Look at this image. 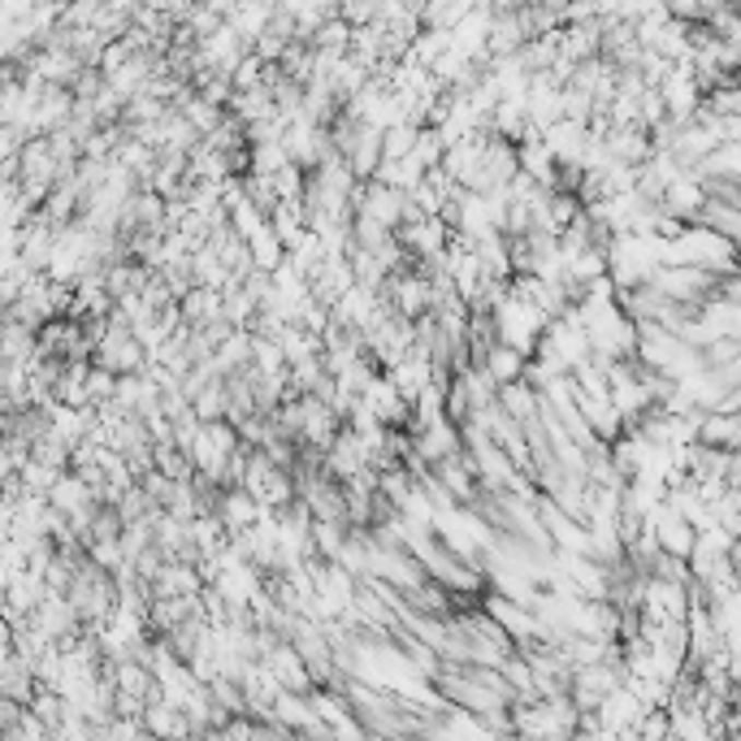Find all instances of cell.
I'll list each match as a JSON object with an SVG mask.
<instances>
[{"instance_id": "cell-3", "label": "cell", "mask_w": 741, "mask_h": 741, "mask_svg": "<svg viewBox=\"0 0 741 741\" xmlns=\"http://www.w3.org/2000/svg\"><path fill=\"white\" fill-rule=\"evenodd\" d=\"M478 608H482V612H486V616H491L494 624H498V628L511 637V646H516V650H520V646H529V642L538 637V620L529 616L525 608H516V603L498 599L494 590H486V595L478 599Z\"/></svg>"}, {"instance_id": "cell-40", "label": "cell", "mask_w": 741, "mask_h": 741, "mask_svg": "<svg viewBox=\"0 0 741 741\" xmlns=\"http://www.w3.org/2000/svg\"><path fill=\"white\" fill-rule=\"evenodd\" d=\"M373 17H377V4H369V0H348V4H339V22L352 26V31L373 26Z\"/></svg>"}, {"instance_id": "cell-12", "label": "cell", "mask_w": 741, "mask_h": 741, "mask_svg": "<svg viewBox=\"0 0 741 741\" xmlns=\"http://www.w3.org/2000/svg\"><path fill=\"white\" fill-rule=\"evenodd\" d=\"M217 520H222L226 538H239L244 529L256 525V498L247 491H222V498H217Z\"/></svg>"}, {"instance_id": "cell-19", "label": "cell", "mask_w": 741, "mask_h": 741, "mask_svg": "<svg viewBox=\"0 0 741 741\" xmlns=\"http://www.w3.org/2000/svg\"><path fill=\"white\" fill-rule=\"evenodd\" d=\"M650 52H659L668 66H677V61H690V26H681V22H663L659 31H655V44H650Z\"/></svg>"}, {"instance_id": "cell-25", "label": "cell", "mask_w": 741, "mask_h": 741, "mask_svg": "<svg viewBox=\"0 0 741 741\" xmlns=\"http://www.w3.org/2000/svg\"><path fill=\"white\" fill-rule=\"evenodd\" d=\"M187 542H191L200 555H213V551H222L231 538H226V529H222L217 516H196V520L187 525Z\"/></svg>"}, {"instance_id": "cell-28", "label": "cell", "mask_w": 741, "mask_h": 741, "mask_svg": "<svg viewBox=\"0 0 741 741\" xmlns=\"http://www.w3.org/2000/svg\"><path fill=\"white\" fill-rule=\"evenodd\" d=\"M191 416L200 425H213V421H226V386L222 381H209L196 399H191Z\"/></svg>"}, {"instance_id": "cell-39", "label": "cell", "mask_w": 741, "mask_h": 741, "mask_svg": "<svg viewBox=\"0 0 741 741\" xmlns=\"http://www.w3.org/2000/svg\"><path fill=\"white\" fill-rule=\"evenodd\" d=\"M260 79H264V61H260L256 52H247L244 61L231 70V87H235V92H251V87H260Z\"/></svg>"}, {"instance_id": "cell-32", "label": "cell", "mask_w": 741, "mask_h": 741, "mask_svg": "<svg viewBox=\"0 0 741 741\" xmlns=\"http://www.w3.org/2000/svg\"><path fill=\"white\" fill-rule=\"evenodd\" d=\"M698 109H703L707 118H716V122L741 118V87H716V92H707Z\"/></svg>"}, {"instance_id": "cell-7", "label": "cell", "mask_w": 741, "mask_h": 741, "mask_svg": "<svg viewBox=\"0 0 741 741\" xmlns=\"http://www.w3.org/2000/svg\"><path fill=\"white\" fill-rule=\"evenodd\" d=\"M542 148H546V156H551L555 165H577L581 152H586V126L560 118L555 126L542 130Z\"/></svg>"}, {"instance_id": "cell-37", "label": "cell", "mask_w": 741, "mask_h": 741, "mask_svg": "<svg viewBox=\"0 0 741 741\" xmlns=\"http://www.w3.org/2000/svg\"><path fill=\"white\" fill-rule=\"evenodd\" d=\"M269 187H273V200H299L304 196V169L299 165H282L278 174H269Z\"/></svg>"}, {"instance_id": "cell-9", "label": "cell", "mask_w": 741, "mask_h": 741, "mask_svg": "<svg viewBox=\"0 0 741 741\" xmlns=\"http://www.w3.org/2000/svg\"><path fill=\"white\" fill-rule=\"evenodd\" d=\"M599 22H603V17L560 26V57H564V61H573V66L595 61V57H599Z\"/></svg>"}, {"instance_id": "cell-35", "label": "cell", "mask_w": 741, "mask_h": 741, "mask_svg": "<svg viewBox=\"0 0 741 741\" xmlns=\"http://www.w3.org/2000/svg\"><path fill=\"white\" fill-rule=\"evenodd\" d=\"M226 217H231V231H235L244 244L251 239V235H256V231H264V222H269V217H264V213H260L251 200H239L235 209H226Z\"/></svg>"}, {"instance_id": "cell-1", "label": "cell", "mask_w": 741, "mask_h": 741, "mask_svg": "<svg viewBox=\"0 0 741 741\" xmlns=\"http://www.w3.org/2000/svg\"><path fill=\"white\" fill-rule=\"evenodd\" d=\"M655 92H659V101H663L668 122H694V114H698V105H703V92H698V83H694V74H690V61H677Z\"/></svg>"}, {"instance_id": "cell-11", "label": "cell", "mask_w": 741, "mask_h": 741, "mask_svg": "<svg viewBox=\"0 0 741 741\" xmlns=\"http://www.w3.org/2000/svg\"><path fill=\"white\" fill-rule=\"evenodd\" d=\"M694 443H698V447H707V451H738V443H741L738 416L703 412V416H698V438H694Z\"/></svg>"}, {"instance_id": "cell-14", "label": "cell", "mask_w": 741, "mask_h": 741, "mask_svg": "<svg viewBox=\"0 0 741 741\" xmlns=\"http://www.w3.org/2000/svg\"><path fill=\"white\" fill-rule=\"evenodd\" d=\"M690 178H698V183H711V178H729V183H738L741 178V143H720V148H711L698 165H694V174Z\"/></svg>"}, {"instance_id": "cell-20", "label": "cell", "mask_w": 741, "mask_h": 741, "mask_svg": "<svg viewBox=\"0 0 741 741\" xmlns=\"http://www.w3.org/2000/svg\"><path fill=\"white\" fill-rule=\"evenodd\" d=\"M247 256H251V269H256V273H273V269L286 260V247L278 244V235L269 231V222H264V231H256V235L247 239Z\"/></svg>"}, {"instance_id": "cell-31", "label": "cell", "mask_w": 741, "mask_h": 741, "mask_svg": "<svg viewBox=\"0 0 741 741\" xmlns=\"http://www.w3.org/2000/svg\"><path fill=\"white\" fill-rule=\"evenodd\" d=\"M348 39H352V26H343L339 17L321 22L313 35H308V48L313 52H348Z\"/></svg>"}, {"instance_id": "cell-18", "label": "cell", "mask_w": 741, "mask_h": 741, "mask_svg": "<svg viewBox=\"0 0 741 741\" xmlns=\"http://www.w3.org/2000/svg\"><path fill=\"white\" fill-rule=\"evenodd\" d=\"M269 13H273V4H231V13H226V26L244 39L247 48L256 44V35L269 26Z\"/></svg>"}, {"instance_id": "cell-33", "label": "cell", "mask_w": 741, "mask_h": 741, "mask_svg": "<svg viewBox=\"0 0 741 741\" xmlns=\"http://www.w3.org/2000/svg\"><path fill=\"white\" fill-rule=\"evenodd\" d=\"M581 217V204H577V196H564V191H546V222H551V231L560 235L564 226H573Z\"/></svg>"}, {"instance_id": "cell-13", "label": "cell", "mask_w": 741, "mask_h": 741, "mask_svg": "<svg viewBox=\"0 0 741 741\" xmlns=\"http://www.w3.org/2000/svg\"><path fill=\"white\" fill-rule=\"evenodd\" d=\"M348 165H352V178L356 183H369L381 165V134L369 126H356V139H352V152H348Z\"/></svg>"}, {"instance_id": "cell-38", "label": "cell", "mask_w": 741, "mask_h": 741, "mask_svg": "<svg viewBox=\"0 0 741 741\" xmlns=\"http://www.w3.org/2000/svg\"><path fill=\"white\" fill-rule=\"evenodd\" d=\"M114 390H118V377L92 365V373H87V408H105V403H114Z\"/></svg>"}, {"instance_id": "cell-5", "label": "cell", "mask_w": 741, "mask_h": 741, "mask_svg": "<svg viewBox=\"0 0 741 741\" xmlns=\"http://www.w3.org/2000/svg\"><path fill=\"white\" fill-rule=\"evenodd\" d=\"M412 451H416V460H421L425 469H434V464H443V460H451V456L464 451V447H460V430H456L451 421H438V425H430L425 434L412 438Z\"/></svg>"}, {"instance_id": "cell-15", "label": "cell", "mask_w": 741, "mask_h": 741, "mask_svg": "<svg viewBox=\"0 0 741 741\" xmlns=\"http://www.w3.org/2000/svg\"><path fill=\"white\" fill-rule=\"evenodd\" d=\"M494 408H498L507 421L525 425V421H533V416H538V390H529L525 381L498 386V390H494Z\"/></svg>"}, {"instance_id": "cell-4", "label": "cell", "mask_w": 741, "mask_h": 741, "mask_svg": "<svg viewBox=\"0 0 741 741\" xmlns=\"http://www.w3.org/2000/svg\"><path fill=\"white\" fill-rule=\"evenodd\" d=\"M356 282H352V264H348V256H326L313 273H308V295L321 304V308H334V299L343 295V291H352Z\"/></svg>"}, {"instance_id": "cell-30", "label": "cell", "mask_w": 741, "mask_h": 741, "mask_svg": "<svg viewBox=\"0 0 741 741\" xmlns=\"http://www.w3.org/2000/svg\"><path fill=\"white\" fill-rule=\"evenodd\" d=\"M282 165H291V156H286L282 143H256V148H247V174L269 178V174H278Z\"/></svg>"}, {"instance_id": "cell-21", "label": "cell", "mask_w": 741, "mask_h": 741, "mask_svg": "<svg viewBox=\"0 0 741 741\" xmlns=\"http://www.w3.org/2000/svg\"><path fill=\"white\" fill-rule=\"evenodd\" d=\"M694 226H703V231H711V235H720V239H729V244H738V226H741V213L738 209H729V204H703L698 209V217H694Z\"/></svg>"}, {"instance_id": "cell-10", "label": "cell", "mask_w": 741, "mask_h": 741, "mask_svg": "<svg viewBox=\"0 0 741 741\" xmlns=\"http://www.w3.org/2000/svg\"><path fill=\"white\" fill-rule=\"evenodd\" d=\"M178 317L187 330H200L209 321L222 317V291H209V286H191L183 299H178Z\"/></svg>"}, {"instance_id": "cell-8", "label": "cell", "mask_w": 741, "mask_h": 741, "mask_svg": "<svg viewBox=\"0 0 741 741\" xmlns=\"http://www.w3.org/2000/svg\"><path fill=\"white\" fill-rule=\"evenodd\" d=\"M603 148H608V156H612L616 165H628V169H637V165L650 156V139H646L642 126H612V130L603 134Z\"/></svg>"}, {"instance_id": "cell-34", "label": "cell", "mask_w": 741, "mask_h": 741, "mask_svg": "<svg viewBox=\"0 0 741 741\" xmlns=\"http://www.w3.org/2000/svg\"><path fill=\"white\" fill-rule=\"evenodd\" d=\"M412 143H416V126L399 122L381 130V161H403L412 152Z\"/></svg>"}, {"instance_id": "cell-23", "label": "cell", "mask_w": 741, "mask_h": 741, "mask_svg": "<svg viewBox=\"0 0 741 741\" xmlns=\"http://www.w3.org/2000/svg\"><path fill=\"white\" fill-rule=\"evenodd\" d=\"M247 356H251V334L247 330H231V339L213 352V365H217L222 377H231V373L247 369Z\"/></svg>"}, {"instance_id": "cell-26", "label": "cell", "mask_w": 741, "mask_h": 741, "mask_svg": "<svg viewBox=\"0 0 741 741\" xmlns=\"http://www.w3.org/2000/svg\"><path fill=\"white\" fill-rule=\"evenodd\" d=\"M152 469H156L165 482H191V478H196V473H191V460H187L174 443L152 447Z\"/></svg>"}, {"instance_id": "cell-22", "label": "cell", "mask_w": 741, "mask_h": 741, "mask_svg": "<svg viewBox=\"0 0 741 741\" xmlns=\"http://www.w3.org/2000/svg\"><path fill=\"white\" fill-rule=\"evenodd\" d=\"M564 278H573L577 286H590V282L608 278V251H603V247H586L581 256H573V260L564 264Z\"/></svg>"}, {"instance_id": "cell-2", "label": "cell", "mask_w": 741, "mask_h": 741, "mask_svg": "<svg viewBox=\"0 0 741 741\" xmlns=\"http://www.w3.org/2000/svg\"><path fill=\"white\" fill-rule=\"evenodd\" d=\"M430 478L443 486V494L456 503V507H473L478 503V494H482V486H478V473H473V460L460 451V456H451V460H443V464H434L430 469Z\"/></svg>"}, {"instance_id": "cell-36", "label": "cell", "mask_w": 741, "mask_h": 741, "mask_svg": "<svg viewBox=\"0 0 741 741\" xmlns=\"http://www.w3.org/2000/svg\"><path fill=\"white\" fill-rule=\"evenodd\" d=\"M698 356H703V369H729V365H741V339H716V343H707Z\"/></svg>"}, {"instance_id": "cell-27", "label": "cell", "mask_w": 741, "mask_h": 741, "mask_svg": "<svg viewBox=\"0 0 741 741\" xmlns=\"http://www.w3.org/2000/svg\"><path fill=\"white\" fill-rule=\"evenodd\" d=\"M247 369L256 373V377H278V373H286L282 348H278L273 339H260V334H251V356H247Z\"/></svg>"}, {"instance_id": "cell-16", "label": "cell", "mask_w": 741, "mask_h": 741, "mask_svg": "<svg viewBox=\"0 0 741 741\" xmlns=\"http://www.w3.org/2000/svg\"><path fill=\"white\" fill-rule=\"evenodd\" d=\"M473 256H478V269H482V282H507L511 278V264H507V239L503 235H482L473 244Z\"/></svg>"}, {"instance_id": "cell-6", "label": "cell", "mask_w": 741, "mask_h": 741, "mask_svg": "<svg viewBox=\"0 0 741 741\" xmlns=\"http://www.w3.org/2000/svg\"><path fill=\"white\" fill-rule=\"evenodd\" d=\"M707 204V196H703V183L698 178H690V174H681L668 191H663V200H659V209L672 217V222H681V226H694V217H698V209Z\"/></svg>"}, {"instance_id": "cell-17", "label": "cell", "mask_w": 741, "mask_h": 741, "mask_svg": "<svg viewBox=\"0 0 741 741\" xmlns=\"http://www.w3.org/2000/svg\"><path fill=\"white\" fill-rule=\"evenodd\" d=\"M525 356L520 352H511V348H503V343H494L491 352L482 356V373L491 377L494 386H511V381H520L525 377Z\"/></svg>"}, {"instance_id": "cell-24", "label": "cell", "mask_w": 741, "mask_h": 741, "mask_svg": "<svg viewBox=\"0 0 741 741\" xmlns=\"http://www.w3.org/2000/svg\"><path fill=\"white\" fill-rule=\"evenodd\" d=\"M443 152H447L443 134H438V130H430V126H421V130H416V143H412V152H408V161H412L421 174H430V169H438V165H443Z\"/></svg>"}, {"instance_id": "cell-29", "label": "cell", "mask_w": 741, "mask_h": 741, "mask_svg": "<svg viewBox=\"0 0 741 741\" xmlns=\"http://www.w3.org/2000/svg\"><path fill=\"white\" fill-rule=\"evenodd\" d=\"M308 538H313V555H317V560H326V564H334V560H339V551H343V542H348V529H343V525L313 520Z\"/></svg>"}]
</instances>
